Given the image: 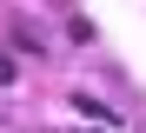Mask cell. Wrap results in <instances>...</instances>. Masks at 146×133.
Returning a JSON list of instances; mask_svg holds the SVG:
<instances>
[{
	"label": "cell",
	"instance_id": "cell-1",
	"mask_svg": "<svg viewBox=\"0 0 146 133\" xmlns=\"http://www.w3.org/2000/svg\"><path fill=\"white\" fill-rule=\"evenodd\" d=\"M0 87H13V60H7V53H0Z\"/></svg>",
	"mask_w": 146,
	"mask_h": 133
}]
</instances>
